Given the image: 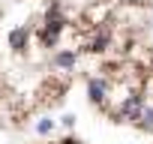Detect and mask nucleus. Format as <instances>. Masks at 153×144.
<instances>
[{"instance_id":"obj_1","label":"nucleus","mask_w":153,"mask_h":144,"mask_svg":"<svg viewBox=\"0 0 153 144\" xmlns=\"http://www.w3.org/2000/svg\"><path fill=\"white\" fill-rule=\"evenodd\" d=\"M78 57L96 60L90 102L114 123L153 135V0H93L75 18Z\"/></svg>"}]
</instances>
